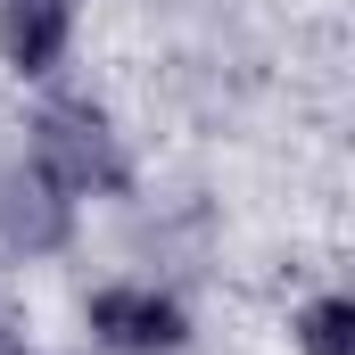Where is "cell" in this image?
Returning a JSON list of instances; mask_svg holds the SVG:
<instances>
[{
	"label": "cell",
	"instance_id": "obj_1",
	"mask_svg": "<svg viewBox=\"0 0 355 355\" xmlns=\"http://www.w3.org/2000/svg\"><path fill=\"white\" fill-rule=\"evenodd\" d=\"M33 166L58 182V190H75V198H107V190L132 182L116 124H107L91 99H50V107L33 116Z\"/></svg>",
	"mask_w": 355,
	"mask_h": 355
},
{
	"label": "cell",
	"instance_id": "obj_2",
	"mask_svg": "<svg viewBox=\"0 0 355 355\" xmlns=\"http://www.w3.org/2000/svg\"><path fill=\"white\" fill-rule=\"evenodd\" d=\"M91 339L107 355H174L190 339V314H182V297H166L157 281H107L91 297Z\"/></svg>",
	"mask_w": 355,
	"mask_h": 355
},
{
	"label": "cell",
	"instance_id": "obj_3",
	"mask_svg": "<svg viewBox=\"0 0 355 355\" xmlns=\"http://www.w3.org/2000/svg\"><path fill=\"white\" fill-rule=\"evenodd\" d=\"M75 240V190L42 174V166H8L0 174V248L8 257H58Z\"/></svg>",
	"mask_w": 355,
	"mask_h": 355
},
{
	"label": "cell",
	"instance_id": "obj_4",
	"mask_svg": "<svg viewBox=\"0 0 355 355\" xmlns=\"http://www.w3.org/2000/svg\"><path fill=\"white\" fill-rule=\"evenodd\" d=\"M75 42V0H0V58L17 75H50Z\"/></svg>",
	"mask_w": 355,
	"mask_h": 355
},
{
	"label": "cell",
	"instance_id": "obj_5",
	"mask_svg": "<svg viewBox=\"0 0 355 355\" xmlns=\"http://www.w3.org/2000/svg\"><path fill=\"white\" fill-rule=\"evenodd\" d=\"M297 339L306 355H355V297H314L297 314Z\"/></svg>",
	"mask_w": 355,
	"mask_h": 355
}]
</instances>
